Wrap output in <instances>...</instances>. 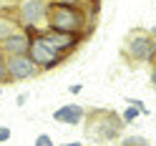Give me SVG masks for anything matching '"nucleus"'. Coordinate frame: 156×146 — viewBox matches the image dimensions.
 Instances as JSON below:
<instances>
[{"label": "nucleus", "instance_id": "obj_1", "mask_svg": "<svg viewBox=\"0 0 156 146\" xmlns=\"http://www.w3.org/2000/svg\"><path fill=\"white\" fill-rule=\"evenodd\" d=\"M45 28H55V30H66V33H78L83 38H88L96 28V18L88 15L81 8H68V5H55L48 3L45 5Z\"/></svg>", "mask_w": 156, "mask_h": 146}, {"label": "nucleus", "instance_id": "obj_2", "mask_svg": "<svg viewBox=\"0 0 156 146\" xmlns=\"http://www.w3.org/2000/svg\"><path fill=\"white\" fill-rule=\"evenodd\" d=\"M83 121H86V134L91 136L93 141H116L121 136L123 131V119L116 111H108V109H91V111H86L83 116Z\"/></svg>", "mask_w": 156, "mask_h": 146}, {"label": "nucleus", "instance_id": "obj_3", "mask_svg": "<svg viewBox=\"0 0 156 146\" xmlns=\"http://www.w3.org/2000/svg\"><path fill=\"white\" fill-rule=\"evenodd\" d=\"M121 53L129 58L131 63H154L156 61V38L146 28H133V30L123 38Z\"/></svg>", "mask_w": 156, "mask_h": 146}, {"label": "nucleus", "instance_id": "obj_4", "mask_svg": "<svg viewBox=\"0 0 156 146\" xmlns=\"http://www.w3.org/2000/svg\"><path fill=\"white\" fill-rule=\"evenodd\" d=\"M28 58L35 63L38 71H53V68H58L63 61H66V55L61 51H55V48L45 41V38L41 35V28H35L33 35H30V45H28Z\"/></svg>", "mask_w": 156, "mask_h": 146}, {"label": "nucleus", "instance_id": "obj_5", "mask_svg": "<svg viewBox=\"0 0 156 146\" xmlns=\"http://www.w3.org/2000/svg\"><path fill=\"white\" fill-rule=\"evenodd\" d=\"M41 35L55 48V51H61L66 58L71 55L73 51H78V48H81V43L86 41V38L78 35V33H66V30H55V28H45V25L41 28Z\"/></svg>", "mask_w": 156, "mask_h": 146}, {"label": "nucleus", "instance_id": "obj_6", "mask_svg": "<svg viewBox=\"0 0 156 146\" xmlns=\"http://www.w3.org/2000/svg\"><path fill=\"white\" fill-rule=\"evenodd\" d=\"M5 71H8V81H28L38 76L41 71L35 68V63L28 58V53L23 55H5Z\"/></svg>", "mask_w": 156, "mask_h": 146}, {"label": "nucleus", "instance_id": "obj_7", "mask_svg": "<svg viewBox=\"0 0 156 146\" xmlns=\"http://www.w3.org/2000/svg\"><path fill=\"white\" fill-rule=\"evenodd\" d=\"M33 30H35V25H20L18 30H13L8 38L0 41V51H3L5 55H23V53H28Z\"/></svg>", "mask_w": 156, "mask_h": 146}, {"label": "nucleus", "instance_id": "obj_8", "mask_svg": "<svg viewBox=\"0 0 156 146\" xmlns=\"http://www.w3.org/2000/svg\"><path fill=\"white\" fill-rule=\"evenodd\" d=\"M45 0H20L18 3V20L20 25H35L41 28V23H45Z\"/></svg>", "mask_w": 156, "mask_h": 146}, {"label": "nucleus", "instance_id": "obj_9", "mask_svg": "<svg viewBox=\"0 0 156 146\" xmlns=\"http://www.w3.org/2000/svg\"><path fill=\"white\" fill-rule=\"evenodd\" d=\"M86 116V109L81 103H63L61 109L53 111V121L58 123H68V126H78Z\"/></svg>", "mask_w": 156, "mask_h": 146}, {"label": "nucleus", "instance_id": "obj_10", "mask_svg": "<svg viewBox=\"0 0 156 146\" xmlns=\"http://www.w3.org/2000/svg\"><path fill=\"white\" fill-rule=\"evenodd\" d=\"M45 3H55V5H68V8H81L88 15L98 18L101 13V0H45Z\"/></svg>", "mask_w": 156, "mask_h": 146}, {"label": "nucleus", "instance_id": "obj_11", "mask_svg": "<svg viewBox=\"0 0 156 146\" xmlns=\"http://www.w3.org/2000/svg\"><path fill=\"white\" fill-rule=\"evenodd\" d=\"M18 28H20V20H18V10H13V15L0 13V41H3V38H8L13 30H18Z\"/></svg>", "mask_w": 156, "mask_h": 146}, {"label": "nucleus", "instance_id": "obj_12", "mask_svg": "<svg viewBox=\"0 0 156 146\" xmlns=\"http://www.w3.org/2000/svg\"><path fill=\"white\" fill-rule=\"evenodd\" d=\"M141 116V111L136 109V106H131V103H126V109H123V113H121V119H123V123H131V121H136Z\"/></svg>", "mask_w": 156, "mask_h": 146}, {"label": "nucleus", "instance_id": "obj_13", "mask_svg": "<svg viewBox=\"0 0 156 146\" xmlns=\"http://www.w3.org/2000/svg\"><path fill=\"white\" fill-rule=\"evenodd\" d=\"M121 146H149V139H144V136H126L121 141Z\"/></svg>", "mask_w": 156, "mask_h": 146}, {"label": "nucleus", "instance_id": "obj_14", "mask_svg": "<svg viewBox=\"0 0 156 146\" xmlns=\"http://www.w3.org/2000/svg\"><path fill=\"white\" fill-rule=\"evenodd\" d=\"M123 103H131V106H136V109H139L144 116H149V109H146V103H144V101H139V98H131V96H126Z\"/></svg>", "mask_w": 156, "mask_h": 146}, {"label": "nucleus", "instance_id": "obj_15", "mask_svg": "<svg viewBox=\"0 0 156 146\" xmlns=\"http://www.w3.org/2000/svg\"><path fill=\"white\" fill-rule=\"evenodd\" d=\"M35 146H55V144H53V139L48 134H38L35 136Z\"/></svg>", "mask_w": 156, "mask_h": 146}, {"label": "nucleus", "instance_id": "obj_16", "mask_svg": "<svg viewBox=\"0 0 156 146\" xmlns=\"http://www.w3.org/2000/svg\"><path fill=\"white\" fill-rule=\"evenodd\" d=\"M8 81V71H5V53L0 51V86Z\"/></svg>", "mask_w": 156, "mask_h": 146}, {"label": "nucleus", "instance_id": "obj_17", "mask_svg": "<svg viewBox=\"0 0 156 146\" xmlns=\"http://www.w3.org/2000/svg\"><path fill=\"white\" fill-rule=\"evenodd\" d=\"M10 136H13V131H10V126H0V144L10 141Z\"/></svg>", "mask_w": 156, "mask_h": 146}, {"label": "nucleus", "instance_id": "obj_18", "mask_svg": "<svg viewBox=\"0 0 156 146\" xmlns=\"http://www.w3.org/2000/svg\"><path fill=\"white\" fill-rule=\"evenodd\" d=\"M81 91H83V86H81V83H73V86H68V93H73V96H78Z\"/></svg>", "mask_w": 156, "mask_h": 146}, {"label": "nucleus", "instance_id": "obj_19", "mask_svg": "<svg viewBox=\"0 0 156 146\" xmlns=\"http://www.w3.org/2000/svg\"><path fill=\"white\" fill-rule=\"evenodd\" d=\"M149 78H151V86L156 88V61H154V66H151V73H149Z\"/></svg>", "mask_w": 156, "mask_h": 146}, {"label": "nucleus", "instance_id": "obj_20", "mask_svg": "<svg viewBox=\"0 0 156 146\" xmlns=\"http://www.w3.org/2000/svg\"><path fill=\"white\" fill-rule=\"evenodd\" d=\"M25 101H28V93H23V96H18V98H15V103H18V106H23Z\"/></svg>", "mask_w": 156, "mask_h": 146}, {"label": "nucleus", "instance_id": "obj_21", "mask_svg": "<svg viewBox=\"0 0 156 146\" xmlns=\"http://www.w3.org/2000/svg\"><path fill=\"white\" fill-rule=\"evenodd\" d=\"M61 146H83L81 141H68V144H61Z\"/></svg>", "mask_w": 156, "mask_h": 146}, {"label": "nucleus", "instance_id": "obj_22", "mask_svg": "<svg viewBox=\"0 0 156 146\" xmlns=\"http://www.w3.org/2000/svg\"><path fill=\"white\" fill-rule=\"evenodd\" d=\"M149 30H151V35L156 38V25H151V28H149Z\"/></svg>", "mask_w": 156, "mask_h": 146}, {"label": "nucleus", "instance_id": "obj_23", "mask_svg": "<svg viewBox=\"0 0 156 146\" xmlns=\"http://www.w3.org/2000/svg\"><path fill=\"white\" fill-rule=\"evenodd\" d=\"M91 146H106V144H98V141H96V144H91Z\"/></svg>", "mask_w": 156, "mask_h": 146}, {"label": "nucleus", "instance_id": "obj_24", "mask_svg": "<svg viewBox=\"0 0 156 146\" xmlns=\"http://www.w3.org/2000/svg\"><path fill=\"white\" fill-rule=\"evenodd\" d=\"M0 96H3V86H0Z\"/></svg>", "mask_w": 156, "mask_h": 146}]
</instances>
